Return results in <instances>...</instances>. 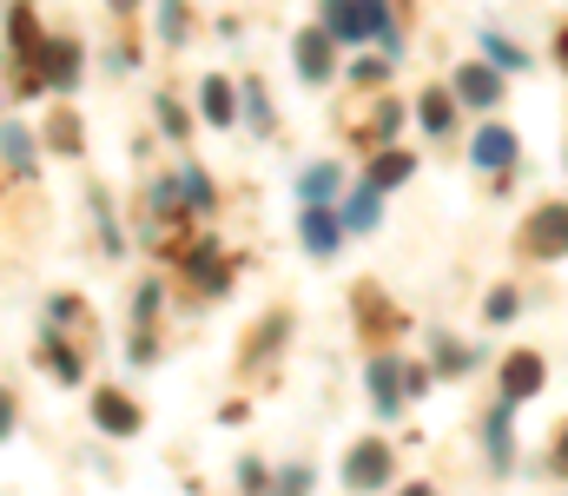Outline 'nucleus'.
I'll return each instance as SVG.
<instances>
[{
	"label": "nucleus",
	"mask_w": 568,
	"mask_h": 496,
	"mask_svg": "<svg viewBox=\"0 0 568 496\" xmlns=\"http://www.w3.org/2000/svg\"><path fill=\"white\" fill-rule=\"evenodd\" d=\"M331 40H384L390 60H397V40H390V7L384 0H324V20H317Z\"/></svg>",
	"instance_id": "nucleus-1"
},
{
	"label": "nucleus",
	"mask_w": 568,
	"mask_h": 496,
	"mask_svg": "<svg viewBox=\"0 0 568 496\" xmlns=\"http://www.w3.org/2000/svg\"><path fill=\"white\" fill-rule=\"evenodd\" d=\"M449 93H456L463 107H476V113H483V107H503V73L483 67V60H469V67H456V87H449Z\"/></svg>",
	"instance_id": "nucleus-4"
},
{
	"label": "nucleus",
	"mask_w": 568,
	"mask_h": 496,
	"mask_svg": "<svg viewBox=\"0 0 568 496\" xmlns=\"http://www.w3.org/2000/svg\"><path fill=\"white\" fill-rule=\"evenodd\" d=\"M106 7H113V13H133V7H140V0H106Z\"/></svg>",
	"instance_id": "nucleus-32"
},
{
	"label": "nucleus",
	"mask_w": 568,
	"mask_h": 496,
	"mask_svg": "<svg viewBox=\"0 0 568 496\" xmlns=\"http://www.w3.org/2000/svg\"><path fill=\"white\" fill-rule=\"evenodd\" d=\"M199 120H205V126H232V120H239V87L212 73V80L199 87Z\"/></svg>",
	"instance_id": "nucleus-12"
},
{
	"label": "nucleus",
	"mask_w": 568,
	"mask_h": 496,
	"mask_svg": "<svg viewBox=\"0 0 568 496\" xmlns=\"http://www.w3.org/2000/svg\"><path fill=\"white\" fill-rule=\"evenodd\" d=\"M297 239H304L311 259H331L337 239H344V219H337L331 205H304V212H297Z\"/></svg>",
	"instance_id": "nucleus-5"
},
{
	"label": "nucleus",
	"mask_w": 568,
	"mask_h": 496,
	"mask_svg": "<svg viewBox=\"0 0 568 496\" xmlns=\"http://www.w3.org/2000/svg\"><path fill=\"white\" fill-rule=\"evenodd\" d=\"M562 67H568V33H562Z\"/></svg>",
	"instance_id": "nucleus-33"
},
{
	"label": "nucleus",
	"mask_w": 568,
	"mask_h": 496,
	"mask_svg": "<svg viewBox=\"0 0 568 496\" xmlns=\"http://www.w3.org/2000/svg\"><path fill=\"white\" fill-rule=\"evenodd\" d=\"M0 160L13 165V172H33V133H27L20 120H7V133H0Z\"/></svg>",
	"instance_id": "nucleus-14"
},
{
	"label": "nucleus",
	"mask_w": 568,
	"mask_h": 496,
	"mask_svg": "<svg viewBox=\"0 0 568 496\" xmlns=\"http://www.w3.org/2000/svg\"><path fill=\"white\" fill-rule=\"evenodd\" d=\"M159 33H165V40H185V0H165V7H159Z\"/></svg>",
	"instance_id": "nucleus-24"
},
{
	"label": "nucleus",
	"mask_w": 568,
	"mask_h": 496,
	"mask_svg": "<svg viewBox=\"0 0 568 496\" xmlns=\"http://www.w3.org/2000/svg\"><path fill=\"white\" fill-rule=\"evenodd\" d=\"M483 437H489V457H496V470H509V404H503V411H489Z\"/></svg>",
	"instance_id": "nucleus-20"
},
{
	"label": "nucleus",
	"mask_w": 568,
	"mask_h": 496,
	"mask_svg": "<svg viewBox=\"0 0 568 496\" xmlns=\"http://www.w3.org/2000/svg\"><path fill=\"white\" fill-rule=\"evenodd\" d=\"M523 245H529L536 259H562V252H568V205H542Z\"/></svg>",
	"instance_id": "nucleus-8"
},
{
	"label": "nucleus",
	"mask_w": 568,
	"mask_h": 496,
	"mask_svg": "<svg viewBox=\"0 0 568 496\" xmlns=\"http://www.w3.org/2000/svg\"><path fill=\"white\" fill-rule=\"evenodd\" d=\"M93 424H100L106 437H133V431H140V404H133L126 391H100V397H93Z\"/></svg>",
	"instance_id": "nucleus-10"
},
{
	"label": "nucleus",
	"mask_w": 568,
	"mask_h": 496,
	"mask_svg": "<svg viewBox=\"0 0 568 496\" xmlns=\"http://www.w3.org/2000/svg\"><path fill=\"white\" fill-rule=\"evenodd\" d=\"M404 371H410V364L377 357V364H371V377H364V384H371V404H377L384 417H397V404H404V391H410V384H404Z\"/></svg>",
	"instance_id": "nucleus-9"
},
{
	"label": "nucleus",
	"mask_w": 568,
	"mask_h": 496,
	"mask_svg": "<svg viewBox=\"0 0 568 496\" xmlns=\"http://www.w3.org/2000/svg\"><path fill=\"white\" fill-rule=\"evenodd\" d=\"M297 192H304V205H331V192H337V165H304V179H297Z\"/></svg>",
	"instance_id": "nucleus-15"
},
{
	"label": "nucleus",
	"mask_w": 568,
	"mask_h": 496,
	"mask_svg": "<svg viewBox=\"0 0 568 496\" xmlns=\"http://www.w3.org/2000/svg\"><path fill=\"white\" fill-rule=\"evenodd\" d=\"M390 470H397V464H390V444H377V437H364V444L344 451V484H351V490H384Z\"/></svg>",
	"instance_id": "nucleus-2"
},
{
	"label": "nucleus",
	"mask_w": 568,
	"mask_h": 496,
	"mask_svg": "<svg viewBox=\"0 0 568 496\" xmlns=\"http://www.w3.org/2000/svg\"><path fill=\"white\" fill-rule=\"evenodd\" d=\"M516 153H523V140H516L509 126H496V120L476 126V140H469V165H476V172H509Z\"/></svg>",
	"instance_id": "nucleus-3"
},
{
	"label": "nucleus",
	"mask_w": 568,
	"mask_h": 496,
	"mask_svg": "<svg viewBox=\"0 0 568 496\" xmlns=\"http://www.w3.org/2000/svg\"><path fill=\"white\" fill-rule=\"evenodd\" d=\"M542 377H549V364H542L536 351H516V357L503 364V404H523V397H536V391H542Z\"/></svg>",
	"instance_id": "nucleus-7"
},
{
	"label": "nucleus",
	"mask_w": 568,
	"mask_h": 496,
	"mask_svg": "<svg viewBox=\"0 0 568 496\" xmlns=\"http://www.w3.org/2000/svg\"><path fill=\"white\" fill-rule=\"evenodd\" d=\"M377 219H384V192H377V185L364 179V185H357V192L344 199V225H351V232H371Z\"/></svg>",
	"instance_id": "nucleus-13"
},
{
	"label": "nucleus",
	"mask_w": 568,
	"mask_h": 496,
	"mask_svg": "<svg viewBox=\"0 0 568 496\" xmlns=\"http://www.w3.org/2000/svg\"><path fill=\"white\" fill-rule=\"evenodd\" d=\"M331 47H337V40H331L324 27H304V33H297V80H304V87H324V80H331V67H337Z\"/></svg>",
	"instance_id": "nucleus-6"
},
{
	"label": "nucleus",
	"mask_w": 568,
	"mask_h": 496,
	"mask_svg": "<svg viewBox=\"0 0 568 496\" xmlns=\"http://www.w3.org/2000/svg\"><path fill=\"white\" fill-rule=\"evenodd\" d=\"M13 437V397H7V384H0V444Z\"/></svg>",
	"instance_id": "nucleus-30"
},
{
	"label": "nucleus",
	"mask_w": 568,
	"mask_h": 496,
	"mask_svg": "<svg viewBox=\"0 0 568 496\" xmlns=\"http://www.w3.org/2000/svg\"><path fill=\"white\" fill-rule=\"evenodd\" d=\"M239 107H245L252 126H272V113H265V87H239Z\"/></svg>",
	"instance_id": "nucleus-23"
},
{
	"label": "nucleus",
	"mask_w": 568,
	"mask_h": 496,
	"mask_svg": "<svg viewBox=\"0 0 568 496\" xmlns=\"http://www.w3.org/2000/svg\"><path fill=\"white\" fill-rule=\"evenodd\" d=\"M47 364H53L60 384H80V357H73V351H47Z\"/></svg>",
	"instance_id": "nucleus-26"
},
{
	"label": "nucleus",
	"mask_w": 568,
	"mask_h": 496,
	"mask_svg": "<svg viewBox=\"0 0 568 496\" xmlns=\"http://www.w3.org/2000/svg\"><path fill=\"white\" fill-rule=\"evenodd\" d=\"M159 126H165V133H172V140H179V133H185V113H179V107H172V100H159Z\"/></svg>",
	"instance_id": "nucleus-28"
},
{
	"label": "nucleus",
	"mask_w": 568,
	"mask_h": 496,
	"mask_svg": "<svg viewBox=\"0 0 568 496\" xmlns=\"http://www.w3.org/2000/svg\"><path fill=\"white\" fill-rule=\"evenodd\" d=\"M179 192L192 199V212H212V179L199 165H179Z\"/></svg>",
	"instance_id": "nucleus-21"
},
{
	"label": "nucleus",
	"mask_w": 568,
	"mask_h": 496,
	"mask_svg": "<svg viewBox=\"0 0 568 496\" xmlns=\"http://www.w3.org/2000/svg\"><path fill=\"white\" fill-rule=\"evenodd\" d=\"M404 496H429V490H404Z\"/></svg>",
	"instance_id": "nucleus-34"
},
{
	"label": "nucleus",
	"mask_w": 568,
	"mask_h": 496,
	"mask_svg": "<svg viewBox=\"0 0 568 496\" xmlns=\"http://www.w3.org/2000/svg\"><path fill=\"white\" fill-rule=\"evenodd\" d=\"M239 490H265V464H258V457H245V464H239Z\"/></svg>",
	"instance_id": "nucleus-27"
},
{
	"label": "nucleus",
	"mask_w": 568,
	"mask_h": 496,
	"mask_svg": "<svg viewBox=\"0 0 568 496\" xmlns=\"http://www.w3.org/2000/svg\"><path fill=\"white\" fill-rule=\"evenodd\" d=\"M410 172H417V160H410V153H397V146H390V153H384V160H371V185H377V192H384V185H404V179H410Z\"/></svg>",
	"instance_id": "nucleus-19"
},
{
	"label": "nucleus",
	"mask_w": 568,
	"mask_h": 496,
	"mask_svg": "<svg viewBox=\"0 0 568 496\" xmlns=\"http://www.w3.org/2000/svg\"><path fill=\"white\" fill-rule=\"evenodd\" d=\"M516 305H523L516 285H496V292H489V325H516Z\"/></svg>",
	"instance_id": "nucleus-22"
},
{
	"label": "nucleus",
	"mask_w": 568,
	"mask_h": 496,
	"mask_svg": "<svg viewBox=\"0 0 568 496\" xmlns=\"http://www.w3.org/2000/svg\"><path fill=\"white\" fill-rule=\"evenodd\" d=\"M53 146H67V153H80V126H73V120H53Z\"/></svg>",
	"instance_id": "nucleus-29"
},
{
	"label": "nucleus",
	"mask_w": 568,
	"mask_h": 496,
	"mask_svg": "<svg viewBox=\"0 0 568 496\" xmlns=\"http://www.w3.org/2000/svg\"><path fill=\"white\" fill-rule=\"evenodd\" d=\"M192 279H199L205 292H225V285H232V272H225V259H219L212 245H199V252H192Z\"/></svg>",
	"instance_id": "nucleus-17"
},
{
	"label": "nucleus",
	"mask_w": 568,
	"mask_h": 496,
	"mask_svg": "<svg viewBox=\"0 0 568 496\" xmlns=\"http://www.w3.org/2000/svg\"><path fill=\"white\" fill-rule=\"evenodd\" d=\"M449 120H456L449 93H424V100H417V126H424L429 140H436V133H449Z\"/></svg>",
	"instance_id": "nucleus-18"
},
{
	"label": "nucleus",
	"mask_w": 568,
	"mask_h": 496,
	"mask_svg": "<svg viewBox=\"0 0 568 496\" xmlns=\"http://www.w3.org/2000/svg\"><path fill=\"white\" fill-rule=\"evenodd\" d=\"M272 496H311V470H304V464H291V470L278 477V490H272Z\"/></svg>",
	"instance_id": "nucleus-25"
},
{
	"label": "nucleus",
	"mask_w": 568,
	"mask_h": 496,
	"mask_svg": "<svg viewBox=\"0 0 568 496\" xmlns=\"http://www.w3.org/2000/svg\"><path fill=\"white\" fill-rule=\"evenodd\" d=\"M549 464H556V477H568V431H562V444H556V457H549Z\"/></svg>",
	"instance_id": "nucleus-31"
},
{
	"label": "nucleus",
	"mask_w": 568,
	"mask_h": 496,
	"mask_svg": "<svg viewBox=\"0 0 568 496\" xmlns=\"http://www.w3.org/2000/svg\"><path fill=\"white\" fill-rule=\"evenodd\" d=\"M483 53H489L496 73H523V67H529V53H523L516 40H503V33H483Z\"/></svg>",
	"instance_id": "nucleus-16"
},
{
	"label": "nucleus",
	"mask_w": 568,
	"mask_h": 496,
	"mask_svg": "<svg viewBox=\"0 0 568 496\" xmlns=\"http://www.w3.org/2000/svg\"><path fill=\"white\" fill-rule=\"evenodd\" d=\"M40 80L67 93V87L80 80V47H73V40H47V47H40Z\"/></svg>",
	"instance_id": "nucleus-11"
}]
</instances>
